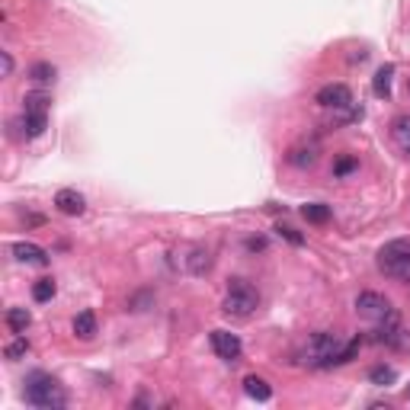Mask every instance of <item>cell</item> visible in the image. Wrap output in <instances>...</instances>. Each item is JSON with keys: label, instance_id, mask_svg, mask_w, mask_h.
<instances>
[{"label": "cell", "instance_id": "cell-1", "mask_svg": "<svg viewBox=\"0 0 410 410\" xmlns=\"http://www.w3.org/2000/svg\"><path fill=\"white\" fill-rule=\"evenodd\" d=\"M26 401L42 410H58L67 404V398H65V388L55 378L45 375V372H35V375L26 378Z\"/></svg>", "mask_w": 410, "mask_h": 410}, {"label": "cell", "instance_id": "cell-2", "mask_svg": "<svg viewBox=\"0 0 410 410\" xmlns=\"http://www.w3.org/2000/svg\"><path fill=\"white\" fill-rule=\"evenodd\" d=\"M378 269L385 273L388 279H398V282H410V241H391L378 250Z\"/></svg>", "mask_w": 410, "mask_h": 410}, {"label": "cell", "instance_id": "cell-3", "mask_svg": "<svg viewBox=\"0 0 410 410\" xmlns=\"http://www.w3.org/2000/svg\"><path fill=\"white\" fill-rule=\"evenodd\" d=\"M257 308H259L257 289H253V285H247L244 279H231L225 302H221V311H225L228 318H250Z\"/></svg>", "mask_w": 410, "mask_h": 410}, {"label": "cell", "instance_id": "cell-4", "mask_svg": "<svg viewBox=\"0 0 410 410\" xmlns=\"http://www.w3.org/2000/svg\"><path fill=\"white\" fill-rule=\"evenodd\" d=\"M391 311H394L391 302L378 292H362L359 298H356V314L366 321H382V318H388Z\"/></svg>", "mask_w": 410, "mask_h": 410}, {"label": "cell", "instance_id": "cell-5", "mask_svg": "<svg viewBox=\"0 0 410 410\" xmlns=\"http://www.w3.org/2000/svg\"><path fill=\"white\" fill-rule=\"evenodd\" d=\"M212 350H215L218 359H225V362H234L241 359V340H237V334H228V330H212Z\"/></svg>", "mask_w": 410, "mask_h": 410}, {"label": "cell", "instance_id": "cell-6", "mask_svg": "<svg viewBox=\"0 0 410 410\" xmlns=\"http://www.w3.org/2000/svg\"><path fill=\"white\" fill-rule=\"evenodd\" d=\"M318 103L324 109H346L352 103V93L346 84H327L318 90Z\"/></svg>", "mask_w": 410, "mask_h": 410}, {"label": "cell", "instance_id": "cell-7", "mask_svg": "<svg viewBox=\"0 0 410 410\" xmlns=\"http://www.w3.org/2000/svg\"><path fill=\"white\" fill-rule=\"evenodd\" d=\"M13 257H17L19 263H33V266H45V263H49V253H45L39 244H33V241L13 244Z\"/></svg>", "mask_w": 410, "mask_h": 410}, {"label": "cell", "instance_id": "cell-8", "mask_svg": "<svg viewBox=\"0 0 410 410\" xmlns=\"http://www.w3.org/2000/svg\"><path fill=\"white\" fill-rule=\"evenodd\" d=\"M55 205H58V212H65V215H84L87 199L77 193V189H58Z\"/></svg>", "mask_w": 410, "mask_h": 410}, {"label": "cell", "instance_id": "cell-9", "mask_svg": "<svg viewBox=\"0 0 410 410\" xmlns=\"http://www.w3.org/2000/svg\"><path fill=\"white\" fill-rule=\"evenodd\" d=\"M391 138L398 144V151L410 157V116H398L391 122Z\"/></svg>", "mask_w": 410, "mask_h": 410}, {"label": "cell", "instance_id": "cell-10", "mask_svg": "<svg viewBox=\"0 0 410 410\" xmlns=\"http://www.w3.org/2000/svg\"><path fill=\"white\" fill-rule=\"evenodd\" d=\"M391 80H394V65H382L372 77V90H375L378 100H388L391 96Z\"/></svg>", "mask_w": 410, "mask_h": 410}, {"label": "cell", "instance_id": "cell-11", "mask_svg": "<svg viewBox=\"0 0 410 410\" xmlns=\"http://www.w3.org/2000/svg\"><path fill=\"white\" fill-rule=\"evenodd\" d=\"M74 334L80 336V340H93V336H96V314H93V311H80V314H77Z\"/></svg>", "mask_w": 410, "mask_h": 410}, {"label": "cell", "instance_id": "cell-12", "mask_svg": "<svg viewBox=\"0 0 410 410\" xmlns=\"http://www.w3.org/2000/svg\"><path fill=\"white\" fill-rule=\"evenodd\" d=\"M45 128H49V116H45V112H26V116H23L26 138H39Z\"/></svg>", "mask_w": 410, "mask_h": 410}, {"label": "cell", "instance_id": "cell-13", "mask_svg": "<svg viewBox=\"0 0 410 410\" xmlns=\"http://www.w3.org/2000/svg\"><path fill=\"white\" fill-rule=\"evenodd\" d=\"M244 391L250 394L253 401H269V398H273V388H269L263 378H257V375H247V378H244Z\"/></svg>", "mask_w": 410, "mask_h": 410}, {"label": "cell", "instance_id": "cell-14", "mask_svg": "<svg viewBox=\"0 0 410 410\" xmlns=\"http://www.w3.org/2000/svg\"><path fill=\"white\" fill-rule=\"evenodd\" d=\"M29 324H33V314H29L26 308H10L7 311V327L13 330V334H26Z\"/></svg>", "mask_w": 410, "mask_h": 410}, {"label": "cell", "instance_id": "cell-15", "mask_svg": "<svg viewBox=\"0 0 410 410\" xmlns=\"http://www.w3.org/2000/svg\"><path fill=\"white\" fill-rule=\"evenodd\" d=\"M55 74H58V71H55V67H51L49 61H39V65H33V67H29V77H33V80H35L39 87L55 84Z\"/></svg>", "mask_w": 410, "mask_h": 410}, {"label": "cell", "instance_id": "cell-16", "mask_svg": "<svg viewBox=\"0 0 410 410\" xmlns=\"http://www.w3.org/2000/svg\"><path fill=\"white\" fill-rule=\"evenodd\" d=\"M289 160H292L295 167H311V164H318V148L314 144L311 148H292Z\"/></svg>", "mask_w": 410, "mask_h": 410}, {"label": "cell", "instance_id": "cell-17", "mask_svg": "<svg viewBox=\"0 0 410 410\" xmlns=\"http://www.w3.org/2000/svg\"><path fill=\"white\" fill-rule=\"evenodd\" d=\"M302 215L308 218L311 225H324V221H330V209L321 205V202H308V205L302 209Z\"/></svg>", "mask_w": 410, "mask_h": 410}, {"label": "cell", "instance_id": "cell-18", "mask_svg": "<svg viewBox=\"0 0 410 410\" xmlns=\"http://www.w3.org/2000/svg\"><path fill=\"white\" fill-rule=\"evenodd\" d=\"M209 266H212L209 250H202V247H193V257H189V273L202 276V273H209Z\"/></svg>", "mask_w": 410, "mask_h": 410}, {"label": "cell", "instance_id": "cell-19", "mask_svg": "<svg viewBox=\"0 0 410 410\" xmlns=\"http://www.w3.org/2000/svg\"><path fill=\"white\" fill-rule=\"evenodd\" d=\"M55 292H58L55 279H39V282L33 285V298H35V302H51V298H55Z\"/></svg>", "mask_w": 410, "mask_h": 410}, {"label": "cell", "instance_id": "cell-20", "mask_svg": "<svg viewBox=\"0 0 410 410\" xmlns=\"http://www.w3.org/2000/svg\"><path fill=\"white\" fill-rule=\"evenodd\" d=\"M49 93H26V100H23V106H26V112H45L49 109Z\"/></svg>", "mask_w": 410, "mask_h": 410}, {"label": "cell", "instance_id": "cell-21", "mask_svg": "<svg viewBox=\"0 0 410 410\" xmlns=\"http://www.w3.org/2000/svg\"><path fill=\"white\" fill-rule=\"evenodd\" d=\"M368 378H372L375 385H394V382H398V372H394L391 366H375L368 372Z\"/></svg>", "mask_w": 410, "mask_h": 410}, {"label": "cell", "instance_id": "cell-22", "mask_svg": "<svg viewBox=\"0 0 410 410\" xmlns=\"http://www.w3.org/2000/svg\"><path fill=\"white\" fill-rule=\"evenodd\" d=\"M3 352H7V359H13V362H17V359H23L26 352H29V343H26V336L19 334L17 340H13V343H10V346H7V350H3Z\"/></svg>", "mask_w": 410, "mask_h": 410}, {"label": "cell", "instance_id": "cell-23", "mask_svg": "<svg viewBox=\"0 0 410 410\" xmlns=\"http://www.w3.org/2000/svg\"><path fill=\"white\" fill-rule=\"evenodd\" d=\"M276 231H279V237H285V241H289V244H295V247H302V244H305V237L298 234V231H295L292 225H282V221H279V225H276Z\"/></svg>", "mask_w": 410, "mask_h": 410}, {"label": "cell", "instance_id": "cell-24", "mask_svg": "<svg viewBox=\"0 0 410 410\" xmlns=\"http://www.w3.org/2000/svg\"><path fill=\"white\" fill-rule=\"evenodd\" d=\"M350 170H356V157H340V160H336V167H334L336 176H346Z\"/></svg>", "mask_w": 410, "mask_h": 410}, {"label": "cell", "instance_id": "cell-25", "mask_svg": "<svg viewBox=\"0 0 410 410\" xmlns=\"http://www.w3.org/2000/svg\"><path fill=\"white\" fill-rule=\"evenodd\" d=\"M0 61H3V77L13 74V58H10V51H0Z\"/></svg>", "mask_w": 410, "mask_h": 410}, {"label": "cell", "instance_id": "cell-26", "mask_svg": "<svg viewBox=\"0 0 410 410\" xmlns=\"http://www.w3.org/2000/svg\"><path fill=\"white\" fill-rule=\"evenodd\" d=\"M247 247H250V250H263V247H266V241H247Z\"/></svg>", "mask_w": 410, "mask_h": 410}, {"label": "cell", "instance_id": "cell-27", "mask_svg": "<svg viewBox=\"0 0 410 410\" xmlns=\"http://www.w3.org/2000/svg\"><path fill=\"white\" fill-rule=\"evenodd\" d=\"M407 90H410V80H407Z\"/></svg>", "mask_w": 410, "mask_h": 410}]
</instances>
